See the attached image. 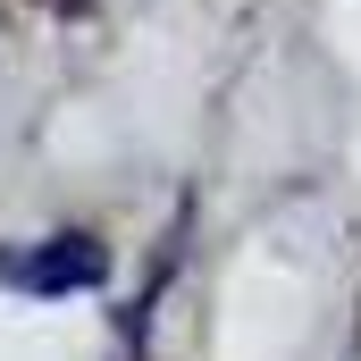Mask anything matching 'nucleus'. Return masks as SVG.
I'll use <instances>...</instances> for the list:
<instances>
[{
    "label": "nucleus",
    "mask_w": 361,
    "mask_h": 361,
    "mask_svg": "<svg viewBox=\"0 0 361 361\" xmlns=\"http://www.w3.org/2000/svg\"><path fill=\"white\" fill-rule=\"evenodd\" d=\"M0 277L25 286V294H68V286H101V277H109V252H101L92 235H51L42 252L0 261Z\"/></svg>",
    "instance_id": "1"
}]
</instances>
